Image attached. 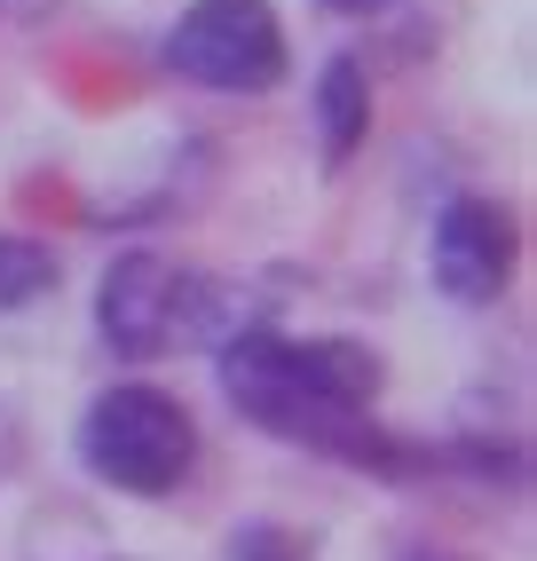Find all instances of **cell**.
<instances>
[{
    "label": "cell",
    "mask_w": 537,
    "mask_h": 561,
    "mask_svg": "<svg viewBox=\"0 0 537 561\" xmlns=\"http://www.w3.org/2000/svg\"><path fill=\"white\" fill-rule=\"evenodd\" d=\"M245 317V301L229 293V277H206V270H182L167 253H119L103 270V293H95V324L119 356H182V348H206V341H229Z\"/></svg>",
    "instance_id": "7a4b0ae2"
},
{
    "label": "cell",
    "mask_w": 537,
    "mask_h": 561,
    "mask_svg": "<svg viewBox=\"0 0 537 561\" xmlns=\"http://www.w3.org/2000/svg\"><path fill=\"white\" fill-rule=\"evenodd\" d=\"M396 561H458V553L435 546V538H411V546H396Z\"/></svg>",
    "instance_id": "30bf717a"
},
{
    "label": "cell",
    "mask_w": 537,
    "mask_h": 561,
    "mask_svg": "<svg viewBox=\"0 0 537 561\" xmlns=\"http://www.w3.org/2000/svg\"><path fill=\"white\" fill-rule=\"evenodd\" d=\"M317 9H332V16H379V9H396V0H317Z\"/></svg>",
    "instance_id": "8fae6325"
},
{
    "label": "cell",
    "mask_w": 537,
    "mask_h": 561,
    "mask_svg": "<svg viewBox=\"0 0 537 561\" xmlns=\"http://www.w3.org/2000/svg\"><path fill=\"white\" fill-rule=\"evenodd\" d=\"M167 64L198 88L261 95L285 80V32L268 0H190L182 24L167 32Z\"/></svg>",
    "instance_id": "277c9868"
},
{
    "label": "cell",
    "mask_w": 537,
    "mask_h": 561,
    "mask_svg": "<svg viewBox=\"0 0 537 561\" xmlns=\"http://www.w3.org/2000/svg\"><path fill=\"white\" fill-rule=\"evenodd\" d=\"M80 459L95 482L127 499H167L190 482V459H198V427L190 411L159 388H111L88 403L80 420Z\"/></svg>",
    "instance_id": "3957f363"
},
{
    "label": "cell",
    "mask_w": 537,
    "mask_h": 561,
    "mask_svg": "<svg viewBox=\"0 0 537 561\" xmlns=\"http://www.w3.org/2000/svg\"><path fill=\"white\" fill-rule=\"evenodd\" d=\"M221 396L253 427L309 443V451L396 467V443L379 435V356L356 341H285V332L238 324L221 341Z\"/></svg>",
    "instance_id": "6da1fadb"
},
{
    "label": "cell",
    "mask_w": 537,
    "mask_h": 561,
    "mask_svg": "<svg viewBox=\"0 0 537 561\" xmlns=\"http://www.w3.org/2000/svg\"><path fill=\"white\" fill-rule=\"evenodd\" d=\"M229 561H309V546H300L293 530H277V522H245L238 546H229Z\"/></svg>",
    "instance_id": "ba28073f"
},
{
    "label": "cell",
    "mask_w": 537,
    "mask_h": 561,
    "mask_svg": "<svg viewBox=\"0 0 537 561\" xmlns=\"http://www.w3.org/2000/svg\"><path fill=\"white\" fill-rule=\"evenodd\" d=\"M56 285V253L32 245V238H0V317L41 301V293Z\"/></svg>",
    "instance_id": "52a82bcc"
},
{
    "label": "cell",
    "mask_w": 537,
    "mask_h": 561,
    "mask_svg": "<svg viewBox=\"0 0 537 561\" xmlns=\"http://www.w3.org/2000/svg\"><path fill=\"white\" fill-rule=\"evenodd\" d=\"M317 119H324V159L349 167L356 142H364V127H372V95H364V64H356V56H332V64H324V80H317Z\"/></svg>",
    "instance_id": "8992f818"
},
{
    "label": "cell",
    "mask_w": 537,
    "mask_h": 561,
    "mask_svg": "<svg viewBox=\"0 0 537 561\" xmlns=\"http://www.w3.org/2000/svg\"><path fill=\"white\" fill-rule=\"evenodd\" d=\"M506 277H514V221L482 198H450L435 214V285L450 301L482 309L506 293Z\"/></svg>",
    "instance_id": "5b68a950"
},
{
    "label": "cell",
    "mask_w": 537,
    "mask_h": 561,
    "mask_svg": "<svg viewBox=\"0 0 537 561\" xmlns=\"http://www.w3.org/2000/svg\"><path fill=\"white\" fill-rule=\"evenodd\" d=\"M56 0H0V24H48Z\"/></svg>",
    "instance_id": "9c48e42d"
}]
</instances>
